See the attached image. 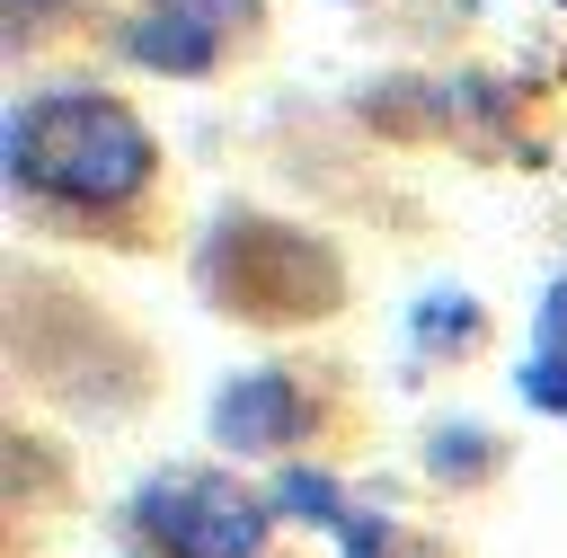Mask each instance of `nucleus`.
<instances>
[{"mask_svg":"<svg viewBox=\"0 0 567 558\" xmlns=\"http://www.w3.org/2000/svg\"><path fill=\"white\" fill-rule=\"evenodd\" d=\"M9 177L53 204H124L151 186V133L97 89H53L9 124Z\"/></svg>","mask_w":567,"mask_h":558,"instance_id":"f257e3e1","label":"nucleus"},{"mask_svg":"<svg viewBox=\"0 0 567 558\" xmlns=\"http://www.w3.org/2000/svg\"><path fill=\"white\" fill-rule=\"evenodd\" d=\"M133 514L168 558H257L266 540V505L239 478H204V469H159L133 496Z\"/></svg>","mask_w":567,"mask_h":558,"instance_id":"f03ea898","label":"nucleus"},{"mask_svg":"<svg viewBox=\"0 0 567 558\" xmlns=\"http://www.w3.org/2000/svg\"><path fill=\"white\" fill-rule=\"evenodd\" d=\"M257 18V0H151V18L124 35L133 62H159V71H204L221 53V35H239Z\"/></svg>","mask_w":567,"mask_h":558,"instance_id":"7ed1b4c3","label":"nucleus"},{"mask_svg":"<svg viewBox=\"0 0 567 558\" xmlns=\"http://www.w3.org/2000/svg\"><path fill=\"white\" fill-rule=\"evenodd\" d=\"M310 425V407H301V390L284 381V372H248V381H230L221 399H213V434L230 443V452H275V443H292Z\"/></svg>","mask_w":567,"mask_h":558,"instance_id":"20e7f679","label":"nucleus"},{"mask_svg":"<svg viewBox=\"0 0 567 558\" xmlns=\"http://www.w3.org/2000/svg\"><path fill=\"white\" fill-rule=\"evenodd\" d=\"M523 399L549 407V416H567V283L549 292L540 337H532V354H523Z\"/></svg>","mask_w":567,"mask_h":558,"instance_id":"39448f33","label":"nucleus"},{"mask_svg":"<svg viewBox=\"0 0 567 558\" xmlns=\"http://www.w3.org/2000/svg\"><path fill=\"white\" fill-rule=\"evenodd\" d=\"M434 461H443V469H470V461H487V443H478V434H443Z\"/></svg>","mask_w":567,"mask_h":558,"instance_id":"423d86ee","label":"nucleus"},{"mask_svg":"<svg viewBox=\"0 0 567 558\" xmlns=\"http://www.w3.org/2000/svg\"><path fill=\"white\" fill-rule=\"evenodd\" d=\"M18 9H44V0H18Z\"/></svg>","mask_w":567,"mask_h":558,"instance_id":"0eeeda50","label":"nucleus"}]
</instances>
